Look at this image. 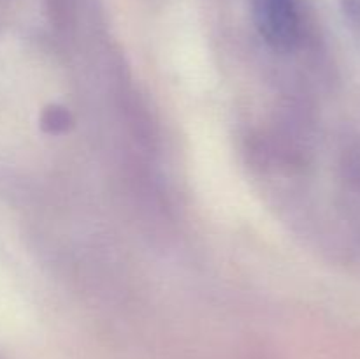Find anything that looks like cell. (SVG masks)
Instances as JSON below:
<instances>
[{
    "mask_svg": "<svg viewBox=\"0 0 360 359\" xmlns=\"http://www.w3.org/2000/svg\"><path fill=\"white\" fill-rule=\"evenodd\" d=\"M253 14L260 35L273 48H294L301 32L295 0H255Z\"/></svg>",
    "mask_w": 360,
    "mask_h": 359,
    "instance_id": "obj_1",
    "label": "cell"
}]
</instances>
